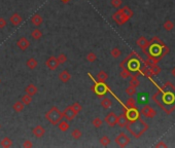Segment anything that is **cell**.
Returning a JSON list of instances; mask_svg holds the SVG:
<instances>
[{
  "instance_id": "cell-16",
  "label": "cell",
  "mask_w": 175,
  "mask_h": 148,
  "mask_svg": "<svg viewBox=\"0 0 175 148\" xmlns=\"http://www.w3.org/2000/svg\"><path fill=\"white\" fill-rule=\"evenodd\" d=\"M32 134L36 138H42L44 136V134H46V129L42 125L38 124L32 129Z\"/></svg>"
},
{
  "instance_id": "cell-39",
  "label": "cell",
  "mask_w": 175,
  "mask_h": 148,
  "mask_svg": "<svg viewBox=\"0 0 175 148\" xmlns=\"http://www.w3.org/2000/svg\"><path fill=\"white\" fill-rule=\"evenodd\" d=\"M86 59H87V61H88V62H90V63H94V62H96V60H97V56H96V54H95V52H90L89 54L87 55Z\"/></svg>"
},
{
  "instance_id": "cell-9",
  "label": "cell",
  "mask_w": 175,
  "mask_h": 148,
  "mask_svg": "<svg viewBox=\"0 0 175 148\" xmlns=\"http://www.w3.org/2000/svg\"><path fill=\"white\" fill-rule=\"evenodd\" d=\"M140 113L143 115V116L147 117V118H152V117H154L157 115V111L152 107L149 106V105H145V106H143L141 108V110H140Z\"/></svg>"
},
{
  "instance_id": "cell-6",
  "label": "cell",
  "mask_w": 175,
  "mask_h": 148,
  "mask_svg": "<svg viewBox=\"0 0 175 148\" xmlns=\"http://www.w3.org/2000/svg\"><path fill=\"white\" fill-rule=\"evenodd\" d=\"M130 141H131L130 137L127 134H125V133H119L116 137V139H114L116 144L119 147H126L130 143Z\"/></svg>"
},
{
  "instance_id": "cell-37",
  "label": "cell",
  "mask_w": 175,
  "mask_h": 148,
  "mask_svg": "<svg viewBox=\"0 0 175 148\" xmlns=\"http://www.w3.org/2000/svg\"><path fill=\"white\" fill-rule=\"evenodd\" d=\"M163 28L166 30V31H171V30H173L174 28V23L172 21H170V20H168V21H166L163 24Z\"/></svg>"
},
{
  "instance_id": "cell-2",
  "label": "cell",
  "mask_w": 175,
  "mask_h": 148,
  "mask_svg": "<svg viewBox=\"0 0 175 148\" xmlns=\"http://www.w3.org/2000/svg\"><path fill=\"white\" fill-rule=\"evenodd\" d=\"M149 52H145L148 58V61L154 64H158V62L163 58L165 55L168 54L169 49L166 44L162 41L159 37H154L149 41Z\"/></svg>"
},
{
  "instance_id": "cell-7",
  "label": "cell",
  "mask_w": 175,
  "mask_h": 148,
  "mask_svg": "<svg viewBox=\"0 0 175 148\" xmlns=\"http://www.w3.org/2000/svg\"><path fill=\"white\" fill-rule=\"evenodd\" d=\"M62 113H63V118L66 119L67 121H72V120L75 118V116L77 115L75 110L72 108L71 105H70V106H67Z\"/></svg>"
},
{
  "instance_id": "cell-45",
  "label": "cell",
  "mask_w": 175,
  "mask_h": 148,
  "mask_svg": "<svg viewBox=\"0 0 175 148\" xmlns=\"http://www.w3.org/2000/svg\"><path fill=\"white\" fill-rule=\"evenodd\" d=\"M6 25H7L6 20L4 19V17H0V29L5 28V27H6Z\"/></svg>"
},
{
  "instance_id": "cell-3",
  "label": "cell",
  "mask_w": 175,
  "mask_h": 148,
  "mask_svg": "<svg viewBox=\"0 0 175 148\" xmlns=\"http://www.w3.org/2000/svg\"><path fill=\"white\" fill-rule=\"evenodd\" d=\"M126 129L134 138L138 139L144 133L148 131L149 125L147 122H145V120L138 117L134 120H129V122L126 125Z\"/></svg>"
},
{
  "instance_id": "cell-48",
  "label": "cell",
  "mask_w": 175,
  "mask_h": 148,
  "mask_svg": "<svg viewBox=\"0 0 175 148\" xmlns=\"http://www.w3.org/2000/svg\"><path fill=\"white\" fill-rule=\"evenodd\" d=\"M171 74L173 75V77L175 78V67H173V69L171 70Z\"/></svg>"
},
{
  "instance_id": "cell-27",
  "label": "cell",
  "mask_w": 175,
  "mask_h": 148,
  "mask_svg": "<svg viewBox=\"0 0 175 148\" xmlns=\"http://www.w3.org/2000/svg\"><path fill=\"white\" fill-rule=\"evenodd\" d=\"M96 77H97V80H98V81L105 82L107 80V78H108V74H107L105 71H103V70H101V71H99L98 73H97Z\"/></svg>"
},
{
  "instance_id": "cell-19",
  "label": "cell",
  "mask_w": 175,
  "mask_h": 148,
  "mask_svg": "<svg viewBox=\"0 0 175 148\" xmlns=\"http://www.w3.org/2000/svg\"><path fill=\"white\" fill-rule=\"evenodd\" d=\"M31 23L34 25L35 27H40L42 23H43V17H42L39 14H34L31 17Z\"/></svg>"
},
{
  "instance_id": "cell-4",
  "label": "cell",
  "mask_w": 175,
  "mask_h": 148,
  "mask_svg": "<svg viewBox=\"0 0 175 148\" xmlns=\"http://www.w3.org/2000/svg\"><path fill=\"white\" fill-rule=\"evenodd\" d=\"M44 117L47 121L52 125H57L63 119V113L60 111V109L57 106H52L49 111L44 114Z\"/></svg>"
},
{
  "instance_id": "cell-24",
  "label": "cell",
  "mask_w": 175,
  "mask_h": 148,
  "mask_svg": "<svg viewBox=\"0 0 175 148\" xmlns=\"http://www.w3.org/2000/svg\"><path fill=\"white\" fill-rule=\"evenodd\" d=\"M101 106H102V108L103 109H109V108H111V106H112V101L109 98H102V100H101Z\"/></svg>"
},
{
  "instance_id": "cell-46",
  "label": "cell",
  "mask_w": 175,
  "mask_h": 148,
  "mask_svg": "<svg viewBox=\"0 0 175 148\" xmlns=\"http://www.w3.org/2000/svg\"><path fill=\"white\" fill-rule=\"evenodd\" d=\"M154 147H157V148H159V147H164V148H166L167 147V144H165V143L163 141H160L159 143H157L156 145H154Z\"/></svg>"
},
{
  "instance_id": "cell-31",
  "label": "cell",
  "mask_w": 175,
  "mask_h": 148,
  "mask_svg": "<svg viewBox=\"0 0 175 148\" xmlns=\"http://www.w3.org/2000/svg\"><path fill=\"white\" fill-rule=\"evenodd\" d=\"M129 83H130V86L136 87V89L140 86V81H139V79L137 78L136 75H131V79H130Z\"/></svg>"
},
{
  "instance_id": "cell-41",
  "label": "cell",
  "mask_w": 175,
  "mask_h": 148,
  "mask_svg": "<svg viewBox=\"0 0 175 148\" xmlns=\"http://www.w3.org/2000/svg\"><path fill=\"white\" fill-rule=\"evenodd\" d=\"M57 60H58L59 64H64V63L67 62V56L62 52V54H60L59 56L57 57Z\"/></svg>"
},
{
  "instance_id": "cell-21",
  "label": "cell",
  "mask_w": 175,
  "mask_h": 148,
  "mask_svg": "<svg viewBox=\"0 0 175 148\" xmlns=\"http://www.w3.org/2000/svg\"><path fill=\"white\" fill-rule=\"evenodd\" d=\"M59 79L61 80L62 82H64V83H66V82H68L70 79H71V74L69 73V71H67V70H63L62 72H60L59 74Z\"/></svg>"
},
{
  "instance_id": "cell-26",
  "label": "cell",
  "mask_w": 175,
  "mask_h": 148,
  "mask_svg": "<svg viewBox=\"0 0 175 148\" xmlns=\"http://www.w3.org/2000/svg\"><path fill=\"white\" fill-rule=\"evenodd\" d=\"M24 108H25V105L23 104V102H22L21 100H20V101H17L14 105H12V109H14L16 112H18V113L23 111Z\"/></svg>"
},
{
  "instance_id": "cell-34",
  "label": "cell",
  "mask_w": 175,
  "mask_h": 148,
  "mask_svg": "<svg viewBox=\"0 0 175 148\" xmlns=\"http://www.w3.org/2000/svg\"><path fill=\"white\" fill-rule=\"evenodd\" d=\"M110 55L112 58H114V59H119V58L122 56V51L119 49V47H114V49H112L110 51Z\"/></svg>"
},
{
  "instance_id": "cell-42",
  "label": "cell",
  "mask_w": 175,
  "mask_h": 148,
  "mask_svg": "<svg viewBox=\"0 0 175 148\" xmlns=\"http://www.w3.org/2000/svg\"><path fill=\"white\" fill-rule=\"evenodd\" d=\"M110 4L114 8H119L122 4V0H110Z\"/></svg>"
},
{
  "instance_id": "cell-22",
  "label": "cell",
  "mask_w": 175,
  "mask_h": 148,
  "mask_svg": "<svg viewBox=\"0 0 175 148\" xmlns=\"http://www.w3.org/2000/svg\"><path fill=\"white\" fill-rule=\"evenodd\" d=\"M25 92H26V94H28V95H30V96L33 97L37 94V93H38V89H37V87L34 86L33 83H30L26 87Z\"/></svg>"
},
{
  "instance_id": "cell-5",
  "label": "cell",
  "mask_w": 175,
  "mask_h": 148,
  "mask_svg": "<svg viewBox=\"0 0 175 148\" xmlns=\"http://www.w3.org/2000/svg\"><path fill=\"white\" fill-rule=\"evenodd\" d=\"M90 75V77H91V79L94 81V84H93V87H91V90L94 92V94L96 95L97 97H99V98H103L105 95L107 94V92H108V89L109 87L106 86V83L105 82H100V81H96L93 77H92V75L89 73Z\"/></svg>"
},
{
  "instance_id": "cell-10",
  "label": "cell",
  "mask_w": 175,
  "mask_h": 148,
  "mask_svg": "<svg viewBox=\"0 0 175 148\" xmlns=\"http://www.w3.org/2000/svg\"><path fill=\"white\" fill-rule=\"evenodd\" d=\"M59 62L57 60V57H54V56H51L46 59V66L47 67V69H49L51 71H55L57 70V68L59 67Z\"/></svg>"
},
{
  "instance_id": "cell-1",
  "label": "cell",
  "mask_w": 175,
  "mask_h": 148,
  "mask_svg": "<svg viewBox=\"0 0 175 148\" xmlns=\"http://www.w3.org/2000/svg\"><path fill=\"white\" fill-rule=\"evenodd\" d=\"M151 99L166 112L170 114L175 110V87L167 81L161 89L152 95Z\"/></svg>"
},
{
  "instance_id": "cell-29",
  "label": "cell",
  "mask_w": 175,
  "mask_h": 148,
  "mask_svg": "<svg viewBox=\"0 0 175 148\" xmlns=\"http://www.w3.org/2000/svg\"><path fill=\"white\" fill-rule=\"evenodd\" d=\"M21 101L23 102V104H24V105L28 106V105L31 104L32 101H33V97L30 96V95H28V94H25L24 96L21 98Z\"/></svg>"
},
{
  "instance_id": "cell-12",
  "label": "cell",
  "mask_w": 175,
  "mask_h": 148,
  "mask_svg": "<svg viewBox=\"0 0 175 148\" xmlns=\"http://www.w3.org/2000/svg\"><path fill=\"white\" fill-rule=\"evenodd\" d=\"M112 20H113V21L116 22V23L119 25V26H122V25H124L125 23H127V22H128V20H127L126 17L122 16L119 11H116L113 14H112Z\"/></svg>"
},
{
  "instance_id": "cell-51",
  "label": "cell",
  "mask_w": 175,
  "mask_h": 148,
  "mask_svg": "<svg viewBox=\"0 0 175 148\" xmlns=\"http://www.w3.org/2000/svg\"><path fill=\"white\" fill-rule=\"evenodd\" d=\"M0 129H1V124H0Z\"/></svg>"
},
{
  "instance_id": "cell-20",
  "label": "cell",
  "mask_w": 175,
  "mask_h": 148,
  "mask_svg": "<svg viewBox=\"0 0 175 148\" xmlns=\"http://www.w3.org/2000/svg\"><path fill=\"white\" fill-rule=\"evenodd\" d=\"M119 11H121V14L124 16L125 17H126L127 20H129L131 19L132 17H133V14H134V12H133V11H132L131 8H130L129 6H124V7H122L121 9H119Z\"/></svg>"
},
{
  "instance_id": "cell-17",
  "label": "cell",
  "mask_w": 175,
  "mask_h": 148,
  "mask_svg": "<svg viewBox=\"0 0 175 148\" xmlns=\"http://www.w3.org/2000/svg\"><path fill=\"white\" fill-rule=\"evenodd\" d=\"M129 122V119L127 117V115L124 113L117 115V119H116V124L119 125V128H126L127 124Z\"/></svg>"
},
{
  "instance_id": "cell-35",
  "label": "cell",
  "mask_w": 175,
  "mask_h": 148,
  "mask_svg": "<svg viewBox=\"0 0 175 148\" xmlns=\"http://www.w3.org/2000/svg\"><path fill=\"white\" fill-rule=\"evenodd\" d=\"M99 141H100V144H101L102 146L106 147L110 144V138H109L108 136H102L101 138H100Z\"/></svg>"
},
{
  "instance_id": "cell-50",
  "label": "cell",
  "mask_w": 175,
  "mask_h": 148,
  "mask_svg": "<svg viewBox=\"0 0 175 148\" xmlns=\"http://www.w3.org/2000/svg\"><path fill=\"white\" fill-rule=\"evenodd\" d=\"M0 83H1V78H0Z\"/></svg>"
},
{
  "instance_id": "cell-28",
  "label": "cell",
  "mask_w": 175,
  "mask_h": 148,
  "mask_svg": "<svg viewBox=\"0 0 175 148\" xmlns=\"http://www.w3.org/2000/svg\"><path fill=\"white\" fill-rule=\"evenodd\" d=\"M57 125L59 127V130L61 132H67L69 130V124H68V121H67L66 119H65V120L62 119Z\"/></svg>"
},
{
  "instance_id": "cell-25",
  "label": "cell",
  "mask_w": 175,
  "mask_h": 148,
  "mask_svg": "<svg viewBox=\"0 0 175 148\" xmlns=\"http://www.w3.org/2000/svg\"><path fill=\"white\" fill-rule=\"evenodd\" d=\"M0 145L4 148H9L14 145V143H12V140L9 137H4L3 139L1 140V142H0Z\"/></svg>"
},
{
  "instance_id": "cell-13",
  "label": "cell",
  "mask_w": 175,
  "mask_h": 148,
  "mask_svg": "<svg viewBox=\"0 0 175 148\" xmlns=\"http://www.w3.org/2000/svg\"><path fill=\"white\" fill-rule=\"evenodd\" d=\"M126 68H128L130 71H137V70H139L140 68V64H139V61L136 59H129L128 62H127V66Z\"/></svg>"
},
{
  "instance_id": "cell-30",
  "label": "cell",
  "mask_w": 175,
  "mask_h": 148,
  "mask_svg": "<svg viewBox=\"0 0 175 148\" xmlns=\"http://www.w3.org/2000/svg\"><path fill=\"white\" fill-rule=\"evenodd\" d=\"M31 37H32V39H34V40H39V39H41V37H42V32H41L39 29H34L33 31L31 32Z\"/></svg>"
},
{
  "instance_id": "cell-32",
  "label": "cell",
  "mask_w": 175,
  "mask_h": 148,
  "mask_svg": "<svg viewBox=\"0 0 175 148\" xmlns=\"http://www.w3.org/2000/svg\"><path fill=\"white\" fill-rule=\"evenodd\" d=\"M133 107H136V100L133 97H129V99L126 101V108H133ZM126 108H124V110Z\"/></svg>"
},
{
  "instance_id": "cell-43",
  "label": "cell",
  "mask_w": 175,
  "mask_h": 148,
  "mask_svg": "<svg viewBox=\"0 0 175 148\" xmlns=\"http://www.w3.org/2000/svg\"><path fill=\"white\" fill-rule=\"evenodd\" d=\"M71 106H72V108H73L74 110H75V112H76L77 114H78L79 112H81V110H82V106H81V104H79L78 102H74L73 104L71 105Z\"/></svg>"
},
{
  "instance_id": "cell-44",
  "label": "cell",
  "mask_w": 175,
  "mask_h": 148,
  "mask_svg": "<svg viewBox=\"0 0 175 148\" xmlns=\"http://www.w3.org/2000/svg\"><path fill=\"white\" fill-rule=\"evenodd\" d=\"M23 147L24 148H32L33 147V143H32L31 140H25L23 143Z\"/></svg>"
},
{
  "instance_id": "cell-38",
  "label": "cell",
  "mask_w": 175,
  "mask_h": 148,
  "mask_svg": "<svg viewBox=\"0 0 175 148\" xmlns=\"http://www.w3.org/2000/svg\"><path fill=\"white\" fill-rule=\"evenodd\" d=\"M119 75H121L122 78L127 79V78H129V77H131V71H130L128 68H124V69H122Z\"/></svg>"
},
{
  "instance_id": "cell-49",
  "label": "cell",
  "mask_w": 175,
  "mask_h": 148,
  "mask_svg": "<svg viewBox=\"0 0 175 148\" xmlns=\"http://www.w3.org/2000/svg\"><path fill=\"white\" fill-rule=\"evenodd\" d=\"M63 2H68V1H70V0H62Z\"/></svg>"
},
{
  "instance_id": "cell-15",
  "label": "cell",
  "mask_w": 175,
  "mask_h": 148,
  "mask_svg": "<svg viewBox=\"0 0 175 148\" xmlns=\"http://www.w3.org/2000/svg\"><path fill=\"white\" fill-rule=\"evenodd\" d=\"M30 44H31V42H30L26 37H21V38L17 41V46L19 47L21 51H26V49H28Z\"/></svg>"
},
{
  "instance_id": "cell-36",
  "label": "cell",
  "mask_w": 175,
  "mask_h": 148,
  "mask_svg": "<svg viewBox=\"0 0 175 148\" xmlns=\"http://www.w3.org/2000/svg\"><path fill=\"white\" fill-rule=\"evenodd\" d=\"M92 124H93L96 129H99V128H101L102 124H103V120L100 118V117H95V118L92 120Z\"/></svg>"
},
{
  "instance_id": "cell-18",
  "label": "cell",
  "mask_w": 175,
  "mask_h": 148,
  "mask_svg": "<svg viewBox=\"0 0 175 148\" xmlns=\"http://www.w3.org/2000/svg\"><path fill=\"white\" fill-rule=\"evenodd\" d=\"M9 21H11V23L14 25V26H19V25H21L22 22H23V17L20 16L18 12H14V14H12L11 17H9Z\"/></svg>"
},
{
  "instance_id": "cell-8",
  "label": "cell",
  "mask_w": 175,
  "mask_h": 148,
  "mask_svg": "<svg viewBox=\"0 0 175 148\" xmlns=\"http://www.w3.org/2000/svg\"><path fill=\"white\" fill-rule=\"evenodd\" d=\"M116 119H117L116 113L113 111H111V112H109L108 114H106V116L104 117V122L108 125V127L113 128L116 125Z\"/></svg>"
},
{
  "instance_id": "cell-47",
  "label": "cell",
  "mask_w": 175,
  "mask_h": 148,
  "mask_svg": "<svg viewBox=\"0 0 175 148\" xmlns=\"http://www.w3.org/2000/svg\"><path fill=\"white\" fill-rule=\"evenodd\" d=\"M128 58H126V59L124 60L122 62H121V64H119V67H121L122 69H124V68H126V65H127V62H128Z\"/></svg>"
},
{
  "instance_id": "cell-40",
  "label": "cell",
  "mask_w": 175,
  "mask_h": 148,
  "mask_svg": "<svg viewBox=\"0 0 175 148\" xmlns=\"http://www.w3.org/2000/svg\"><path fill=\"white\" fill-rule=\"evenodd\" d=\"M126 94L128 95L129 97H133L134 95L136 94V87H134L132 86H129L126 89Z\"/></svg>"
},
{
  "instance_id": "cell-33",
  "label": "cell",
  "mask_w": 175,
  "mask_h": 148,
  "mask_svg": "<svg viewBox=\"0 0 175 148\" xmlns=\"http://www.w3.org/2000/svg\"><path fill=\"white\" fill-rule=\"evenodd\" d=\"M71 137L73 138L74 140H79L82 137V132L79 129H74L73 131L71 132Z\"/></svg>"
},
{
  "instance_id": "cell-11",
  "label": "cell",
  "mask_w": 175,
  "mask_h": 148,
  "mask_svg": "<svg viewBox=\"0 0 175 148\" xmlns=\"http://www.w3.org/2000/svg\"><path fill=\"white\" fill-rule=\"evenodd\" d=\"M125 114L127 115L129 120H134L136 118H138L139 115H140V112L138 111V109L136 107H133V108H127L124 110Z\"/></svg>"
},
{
  "instance_id": "cell-23",
  "label": "cell",
  "mask_w": 175,
  "mask_h": 148,
  "mask_svg": "<svg viewBox=\"0 0 175 148\" xmlns=\"http://www.w3.org/2000/svg\"><path fill=\"white\" fill-rule=\"evenodd\" d=\"M26 66L28 67L29 69L33 70L38 66V61H37L35 58H30V59H28V61L26 62Z\"/></svg>"
},
{
  "instance_id": "cell-14",
  "label": "cell",
  "mask_w": 175,
  "mask_h": 148,
  "mask_svg": "<svg viewBox=\"0 0 175 148\" xmlns=\"http://www.w3.org/2000/svg\"><path fill=\"white\" fill-rule=\"evenodd\" d=\"M136 44L140 47V49H142V52H143L144 54H145L146 49H147V47H148V46H149V40H148V39H146L144 36H140L139 38L137 39Z\"/></svg>"
}]
</instances>
